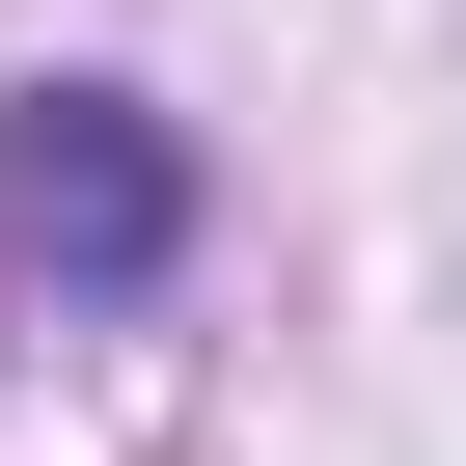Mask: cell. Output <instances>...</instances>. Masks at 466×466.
<instances>
[{
	"label": "cell",
	"mask_w": 466,
	"mask_h": 466,
	"mask_svg": "<svg viewBox=\"0 0 466 466\" xmlns=\"http://www.w3.org/2000/svg\"><path fill=\"white\" fill-rule=\"evenodd\" d=\"M0 219H28L56 275H165V248H192V165H165L110 83H28V137H0Z\"/></svg>",
	"instance_id": "1"
}]
</instances>
